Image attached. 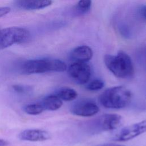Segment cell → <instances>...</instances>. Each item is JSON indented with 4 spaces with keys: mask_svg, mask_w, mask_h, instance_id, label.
<instances>
[{
    "mask_svg": "<svg viewBox=\"0 0 146 146\" xmlns=\"http://www.w3.org/2000/svg\"><path fill=\"white\" fill-rule=\"evenodd\" d=\"M104 62L107 68L116 77L121 79L132 78L135 72L134 66L130 56L120 51L117 55H106Z\"/></svg>",
    "mask_w": 146,
    "mask_h": 146,
    "instance_id": "6da1fadb",
    "label": "cell"
},
{
    "mask_svg": "<svg viewBox=\"0 0 146 146\" xmlns=\"http://www.w3.org/2000/svg\"><path fill=\"white\" fill-rule=\"evenodd\" d=\"M132 94L131 91L123 86L109 88L103 92L99 97L102 106L110 109H121L131 102Z\"/></svg>",
    "mask_w": 146,
    "mask_h": 146,
    "instance_id": "7a4b0ae2",
    "label": "cell"
},
{
    "mask_svg": "<svg viewBox=\"0 0 146 146\" xmlns=\"http://www.w3.org/2000/svg\"><path fill=\"white\" fill-rule=\"evenodd\" d=\"M67 70L66 64L61 60L52 58L30 59L22 63V74L31 75L47 72H63Z\"/></svg>",
    "mask_w": 146,
    "mask_h": 146,
    "instance_id": "3957f363",
    "label": "cell"
},
{
    "mask_svg": "<svg viewBox=\"0 0 146 146\" xmlns=\"http://www.w3.org/2000/svg\"><path fill=\"white\" fill-rule=\"evenodd\" d=\"M123 124L121 116L116 113L104 114L86 123L89 132L95 133L117 129Z\"/></svg>",
    "mask_w": 146,
    "mask_h": 146,
    "instance_id": "277c9868",
    "label": "cell"
},
{
    "mask_svg": "<svg viewBox=\"0 0 146 146\" xmlns=\"http://www.w3.org/2000/svg\"><path fill=\"white\" fill-rule=\"evenodd\" d=\"M30 38V32L25 28L10 27L0 30V50L24 43Z\"/></svg>",
    "mask_w": 146,
    "mask_h": 146,
    "instance_id": "5b68a950",
    "label": "cell"
},
{
    "mask_svg": "<svg viewBox=\"0 0 146 146\" xmlns=\"http://www.w3.org/2000/svg\"><path fill=\"white\" fill-rule=\"evenodd\" d=\"M69 76L79 84L87 83L91 78V68L86 62H74L68 68Z\"/></svg>",
    "mask_w": 146,
    "mask_h": 146,
    "instance_id": "8992f818",
    "label": "cell"
},
{
    "mask_svg": "<svg viewBox=\"0 0 146 146\" xmlns=\"http://www.w3.org/2000/svg\"><path fill=\"white\" fill-rule=\"evenodd\" d=\"M146 132V120L125 127L117 132L112 140L123 142L128 141Z\"/></svg>",
    "mask_w": 146,
    "mask_h": 146,
    "instance_id": "52a82bcc",
    "label": "cell"
},
{
    "mask_svg": "<svg viewBox=\"0 0 146 146\" xmlns=\"http://www.w3.org/2000/svg\"><path fill=\"white\" fill-rule=\"evenodd\" d=\"M99 111L97 104L88 99H83L75 102L71 107V112L76 116L89 117L95 115Z\"/></svg>",
    "mask_w": 146,
    "mask_h": 146,
    "instance_id": "ba28073f",
    "label": "cell"
},
{
    "mask_svg": "<svg viewBox=\"0 0 146 146\" xmlns=\"http://www.w3.org/2000/svg\"><path fill=\"white\" fill-rule=\"evenodd\" d=\"M18 138L23 141H43L50 138V133L44 130L39 129H28L22 131L18 135Z\"/></svg>",
    "mask_w": 146,
    "mask_h": 146,
    "instance_id": "9c48e42d",
    "label": "cell"
},
{
    "mask_svg": "<svg viewBox=\"0 0 146 146\" xmlns=\"http://www.w3.org/2000/svg\"><path fill=\"white\" fill-rule=\"evenodd\" d=\"M93 56L92 49L86 45L80 46L73 49L70 52V58L74 62H87Z\"/></svg>",
    "mask_w": 146,
    "mask_h": 146,
    "instance_id": "30bf717a",
    "label": "cell"
},
{
    "mask_svg": "<svg viewBox=\"0 0 146 146\" xmlns=\"http://www.w3.org/2000/svg\"><path fill=\"white\" fill-rule=\"evenodd\" d=\"M15 5L22 9L27 10H39L50 6L51 0H15Z\"/></svg>",
    "mask_w": 146,
    "mask_h": 146,
    "instance_id": "8fae6325",
    "label": "cell"
},
{
    "mask_svg": "<svg viewBox=\"0 0 146 146\" xmlns=\"http://www.w3.org/2000/svg\"><path fill=\"white\" fill-rule=\"evenodd\" d=\"M44 110L55 111L60 108L62 104V100L55 95H50L46 96L41 103Z\"/></svg>",
    "mask_w": 146,
    "mask_h": 146,
    "instance_id": "7c38bea8",
    "label": "cell"
},
{
    "mask_svg": "<svg viewBox=\"0 0 146 146\" xmlns=\"http://www.w3.org/2000/svg\"><path fill=\"white\" fill-rule=\"evenodd\" d=\"M55 95L62 100L67 102L74 100L78 96V93L74 89L67 87L60 88L56 91Z\"/></svg>",
    "mask_w": 146,
    "mask_h": 146,
    "instance_id": "4fadbf2b",
    "label": "cell"
},
{
    "mask_svg": "<svg viewBox=\"0 0 146 146\" xmlns=\"http://www.w3.org/2000/svg\"><path fill=\"white\" fill-rule=\"evenodd\" d=\"M92 0H79L74 10L75 15H80L87 13L90 9Z\"/></svg>",
    "mask_w": 146,
    "mask_h": 146,
    "instance_id": "5bb4252c",
    "label": "cell"
},
{
    "mask_svg": "<svg viewBox=\"0 0 146 146\" xmlns=\"http://www.w3.org/2000/svg\"><path fill=\"white\" fill-rule=\"evenodd\" d=\"M24 112L30 115H37L41 113L44 108L41 103H33L25 106L23 108Z\"/></svg>",
    "mask_w": 146,
    "mask_h": 146,
    "instance_id": "9a60e30c",
    "label": "cell"
},
{
    "mask_svg": "<svg viewBox=\"0 0 146 146\" xmlns=\"http://www.w3.org/2000/svg\"><path fill=\"white\" fill-rule=\"evenodd\" d=\"M104 82L103 80L99 79H95L88 83L86 86V88L89 91H95L101 90L104 87Z\"/></svg>",
    "mask_w": 146,
    "mask_h": 146,
    "instance_id": "2e32d148",
    "label": "cell"
},
{
    "mask_svg": "<svg viewBox=\"0 0 146 146\" xmlns=\"http://www.w3.org/2000/svg\"><path fill=\"white\" fill-rule=\"evenodd\" d=\"M12 89L17 94H27L32 91V87L27 85L14 84L12 86Z\"/></svg>",
    "mask_w": 146,
    "mask_h": 146,
    "instance_id": "e0dca14e",
    "label": "cell"
},
{
    "mask_svg": "<svg viewBox=\"0 0 146 146\" xmlns=\"http://www.w3.org/2000/svg\"><path fill=\"white\" fill-rule=\"evenodd\" d=\"M139 13L140 17L146 21V5L141 6L139 9Z\"/></svg>",
    "mask_w": 146,
    "mask_h": 146,
    "instance_id": "ac0fdd59",
    "label": "cell"
},
{
    "mask_svg": "<svg viewBox=\"0 0 146 146\" xmlns=\"http://www.w3.org/2000/svg\"><path fill=\"white\" fill-rule=\"evenodd\" d=\"M120 33H121V34L123 36H124L125 37L129 36V32L127 27L125 25L121 26V27H120Z\"/></svg>",
    "mask_w": 146,
    "mask_h": 146,
    "instance_id": "d6986e66",
    "label": "cell"
},
{
    "mask_svg": "<svg viewBox=\"0 0 146 146\" xmlns=\"http://www.w3.org/2000/svg\"><path fill=\"white\" fill-rule=\"evenodd\" d=\"M10 11V8L9 7H0V17H3Z\"/></svg>",
    "mask_w": 146,
    "mask_h": 146,
    "instance_id": "ffe728a7",
    "label": "cell"
},
{
    "mask_svg": "<svg viewBox=\"0 0 146 146\" xmlns=\"http://www.w3.org/2000/svg\"><path fill=\"white\" fill-rule=\"evenodd\" d=\"M8 145V142L3 139H0V146H7Z\"/></svg>",
    "mask_w": 146,
    "mask_h": 146,
    "instance_id": "44dd1931",
    "label": "cell"
}]
</instances>
